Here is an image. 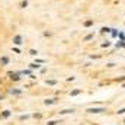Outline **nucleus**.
<instances>
[{"label": "nucleus", "mask_w": 125, "mask_h": 125, "mask_svg": "<svg viewBox=\"0 0 125 125\" xmlns=\"http://www.w3.org/2000/svg\"><path fill=\"white\" fill-rule=\"evenodd\" d=\"M10 93H12V94H19V93H21V90H18V89H12V90H10Z\"/></svg>", "instance_id": "39448f33"}, {"label": "nucleus", "mask_w": 125, "mask_h": 125, "mask_svg": "<svg viewBox=\"0 0 125 125\" xmlns=\"http://www.w3.org/2000/svg\"><path fill=\"white\" fill-rule=\"evenodd\" d=\"M9 115H10V112H9V111H4V112L1 114V116H3V118H7Z\"/></svg>", "instance_id": "423d86ee"}, {"label": "nucleus", "mask_w": 125, "mask_h": 125, "mask_svg": "<svg viewBox=\"0 0 125 125\" xmlns=\"http://www.w3.org/2000/svg\"><path fill=\"white\" fill-rule=\"evenodd\" d=\"M13 44L15 45H21L22 44V36L21 35H15L13 36Z\"/></svg>", "instance_id": "f257e3e1"}, {"label": "nucleus", "mask_w": 125, "mask_h": 125, "mask_svg": "<svg viewBox=\"0 0 125 125\" xmlns=\"http://www.w3.org/2000/svg\"><path fill=\"white\" fill-rule=\"evenodd\" d=\"M0 64H1V65H7V64H9V57H6V55L1 57V58H0Z\"/></svg>", "instance_id": "f03ea898"}, {"label": "nucleus", "mask_w": 125, "mask_h": 125, "mask_svg": "<svg viewBox=\"0 0 125 125\" xmlns=\"http://www.w3.org/2000/svg\"><path fill=\"white\" fill-rule=\"evenodd\" d=\"M9 76H10L12 80H19V76H18L16 73H9Z\"/></svg>", "instance_id": "7ed1b4c3"}, {"label": "nucleus", "mask_w": 125, "mask_h": 125, "mask_svg": "<svg viewBox=\"0 0 125 125\" xmlns=\"http://www.w3.org/2000/svg\"><path fill=\"white\" fill-rule=\"evenodd\" d=\"M1 99H3V94H0V100H1Z\"/></svg>", "instance_id": "0eeeda50"}, {"label": "nucleus", "mask_w": 125, "mask_h": 125, "mask_svg": "<svg viewBox=\"0 0 125 125\" xmlns=\"http://www.w3.org/2000/svg\"><path fill=\"white\" fill-rule=\"evenodd\" d=\"M26 6H28V0H23V1L21 3V7H22V9H25Z\"/></svg>", "instance_id": "20e7f679"}]
</instances>
